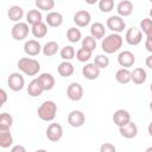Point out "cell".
Returning a JSON list of instances; mask_svg holds the SVG:
<instances>
[{
  "mask_svg": "<svg viewBox=\"0 0 152 152\" xmlns=\"http://www.w3.org/2000/svg\"><path fill=\"white\" fill-rule=\"evenodd\" d=\"M150 1H151V2H152V0H150Z\"/></svg>",
  "mask_w": 152,
  "mask_h": 152,
  "instance_id": "obj_51",
  "label": "cell"
},
{
  "mask_svg": "<svg viewBox=\"0 0 152 152\" xmlns=\"http://www.w3.org/2000/svg\"><path fill=\"white\" fill-rule=\"evenodd\" d=\"M57 104L53 101H44L38 108V116L43 121H52L56 118Z\"/></svg>",
  "mask_w": 152,
  "mask_h": 152,
  "instance_id": "obj_3",
  "label": "cell"
},
{
  "mask_svg": "<svg viewBox=\"0 0 152 152\" xmlns=\"http://www.w3.org/2000/svg\"><path fill=\"white\" fill-rule=\"evenodd\" d=\"M94 63L100 68V69H104L108 66L109 64V58L106 55H97L94 59Z\"/></svg>",
  "mask_w": 152,
  "mask_h": 152,
  "instance_id": "obj_36",
  "label": "cell"
},
{
  "mask_svg": "<svg viewBox=\"0 0 152 152\" xmlns=\"http://www.w3.org/2000/svg\"><path fill=\"white\" fill-rule=\"evenodd\" d=\"M0 94H1V104L0 106H2V104H5V102H6V100H7V94H6V91L4 90V89H1L0 90Z\"/></svg>",
  "mask_w": 152,
  "mask_h": 152,
  "instance_id": "obj_41",
  "label": "cell"
},
{
  "mask_svg": "<svg viewBox=\"0 0 152 152\" xmlns=\"http://www.w3.org/2000/svg\"><path fill=\"white\" fill-rule=\"evenodd\" d=\"M25 151H26L25 147L24 146H20V145H17V146L12 147V150H11V152H25Z\"/></svg>",
  "mask_w": 152,
  "mask_h": 152,
  "instance_id": "obj_40",
  "label": "cell"
},
{
  "mask_svg": "<svg viewBox=\"0 0 152 152\" xmlns=\"http://www.w3.org/2000/svg\"><path fill=\"white\" fill-rule=\"evenodd\" d=\"M13 124V118L8 113H2L0 115V131L10 129Z\"/></svg>",
  "mask_w": 152,
  "mask_h": 152,
  "instance_id": "obj_29",
  "label": "cell"
},
{
  "mask_svg": "<svg viewBox=\"0 0 152 152\" xmlns=\"http://www.w3.org/2000/svg\"><path fill=\"white\" fill-rule=\"evenodd\" d=\"M86 121V116L81 110H72L68 115V124L72 127H81Z\"/></svg>",
  "mask_w": 152,
  "mask_h": 152,
  "instance_id": "obj_11",
  "label": "cell"
},
{
  "mask_svg": "<svg viewBox=\"0 0 152 152\" xmlns=\"http://www.w3.org/2000/svg\"><path fill=\"white\" fill-rule=\"evenodd\" d=\"M113 121L118 127L125 126L131 121V114L125 109H118L113 114Z\"/></svg>",
  "mask_w": 152,
  "mask_h": 152,
  "instance_id": "obj_10",
  "label": "cell"
},
{
  "mask_svg": "<svg viewBox=\"0 0 152 152\" xmlns=\"http://www.w3.org/2000/svg\"><path fill=\"white\" fill-rule=\"evenodd\" d=\"M147 131H148V134L152 137V122H150V125L147 127Z\"/></svg>",
  "mask_w": 152,
  "mask_h": 152,
  "instance_id": "obj_45",
  "label": "cell"
},
{
  "mask_svg": "<svg viewBox=\"0 0 152 152\" xmlns=\"http://www.w3.org/2000/svg\"><path fill=\"white\" fill-rule=\"evenodd\" d=\"M43 91H45V90H44V87H43V84L40 83V81H39L38 78L32 80V81L28 83V86H27V93H28V95L32 96V97H37V96L42 95Z\"/></svg>",
  "mask_w": 152,
  "mask_h": 152,
  "instance_id": "obj_16",
  "label": "cell"
},
{
  "mask_svg": "<svg viewBox=\"0 0 152 152\" xmlns=\"http://www.w3.org/2000/svg\"><path fill=\"white\" fill-rule=\"evenodd\" d=\"M66 38H68V40L71 42V43H77V42H80L81 38H82V33H81V31H80L78 28H76V27H70V28L68 30V32H66Z\"/></svg>",
  "mask_w": 152,
  "mask_h": 152,
  "instance_id": "obj_31",
  "label": "cell"
},
{
  "mask_svg": "<svg viewBox=\"0 0 152 152\" xmlns=\"http://www.w3.org/2000/svg\"><path fill=\"white\" fill-rule=\"evenodd\" d=\"M99 8L104 13L110 12L114 8V0H100L99 1Z\"/></svg>",
  "mask_w": 152,
  "mask_h": 152,
  "instance_id": "obj_37",
  "label": "cell"
},
{
  "mask_svg": "<svg viewBox=\"0 0 152 152\" xmlns=\"http://www.w3.org/2000/svg\"><path fill=\"white\" fill-rule=\"evenodd\" d=\"M104 32H106L104 25L101 24V23H94L90 26V34L95 39H102L104 37Z\"/></svg>",
  "mask_w": 152,
  "mask_h": 152,
  "instance_id": "obj_23",
  "label": "cell"
},
{
  "mask_svg": "<svg viewBox=\"0 0 152 152\" xmlns=\"http://www.w3.org/2000/svg\"><path fill=\"white\" fill-rule=\"evenodd\" d=\"M11 33H12L13 39H15V40H23V39H25V38L27 37V34H28V25H27L26 23L19 21V23H17V24L12 27Z\"/></svg>",
  "mask_w": 152,
  "mask_h": 152,
  "instance_id": "obj_4",
  "label": "cell"
},
{
  "mask_svg": "<svg viewBox=\"0 0 152 152\" xmlns=\"http://www.w3.org/2000/svg\"><path fill=\"white\" fill-rule=\"evenodd\" d=\"M119 132L124 138L132 139V138H135V135L138 134V127H137V125L134 122L129 121L127 125L119 127Z\"/></svg>",
  "mask_w": 152,
  "mask_h": 152,
  "instance_id": "obj_13",
  "label": "cell"
},
{
  "mask_svg": "<svg viewBox=\"0 0 152 152\" xmlns=\"http://www.w3.org/2000/svg\"><path fill=\"white\" fill-rule=\"evenodd\" d=\"M121 46H122V37L115 32L107 36L101 43V48L106 53H114Z\"/></svg>",
  "mask_w": 152,
  "mask_h": 152,
  "instance_id": "obj_1",
  "label": "cell"
},
{
  "mask_svg": "<svg viewBox=\"0 0 152 152\" xmlns=\"http://www.w3.org/2000/svg\"><path fill=\"white\" fill-rule=\"evenodd\" d=\"M7 84H8L10 89H12L13 91H20L24 88L25 81H24V77L19 72H12L8 76Z\"/></svg>",
  "mask_w": 152,
  "mask_h": 152,
  "instance_id": "obj_5",
  "label": "cell"
},
{
  "mask_svg": "<svg viewBox=\"0 0 152 152\" xmlns=\"http://www.w3.org/2000/svg\"><path fill=\"white\" fill-rule=\"evenodd\" d=\"M74 71H75V68L69 61H64L58 65V74L62 77H69L74 74Z\"/></svg>",
  "mask_w": 152,
  "mask_h": 152,
  "instance_id": "obj_21",
  "label": "cell"
},
{
  "mask_svg": "<svg viewBox=\"0 0 152 152\" xmlns=\"http://www.w3.org/2000/svg\"><path fill=\"white\" fill-rule=\"evenodd\" d=\"M38 80L40 81V83L44 87V90H51L55 87V77L51 74L44 72L40 76H38Z\"/></svg>",
  "mask_w": 152,
  "mask_h": 152,
  "instance_id": "obj_22",
  "label": "cell"
},
{
  "mask_svg": "<svg viewBox=\"0 0 152 152\" xmlns=\"http://www.w3.org/2000/svg\"><path fill=\"white\" fill-rule=\"evenodd\" d=\"M140 27H141V31L146 34L151 28H152V19L151 18H145L141 20L140 23Z\"/></svg>",
  "mask_w": 152,
  "mask_h": 152,
  "instance_id": "obj_38",
  "label": "cell"
},
{
  "mask_svg": "<svg viewBox=\"0 0 152 152\" xmlns=\"http://www.w3.org/2000/svg\"><path fill=\"white\" fill-rule=\"evenodd\" d=\"M82 74L87 80H96L100 76V68L95 63H89L83 66Z\"/></svg>",
  "mask_w": 152,
  "mask_h": 152,
  "instance_id": "obj_12",
  "label": "cell"
},
{
  "mask_svg": "<svg viewBox=\"0 0 152 152\" xmlns=\"http://www.w3.org/2000/svg\"><path fill=\"white\" fill-rule=\"evenodd\" d=\"M151 151H152V147H147L146 148V152H151Z\"/></svg>",
  "mask_w": 152,
  "mask_h": 152,
  "instance_id": "obj_47",
  "label": "cell"
},
{
  "mask_svg": "<svg viewBox=\"0 0 152 152\" xmlns=\"http://www.w3.org/2000/svg\"><path fill=\"white\" fill-rule=\"evenodd\" d=\"M66 95L71 101H80L83 97V88L80 83L72 82L66 89Z\"/></svg>",
  "mask_w": 152,
  "mask_h": 152,
  "instance_id": "obj_7",
  "label": "cell"
},
{
  "mask_svg": "<svg viewBox=\"0 0 152 152\" xmlns=\"http://www.w3.org/2000/svg\"><path fill=\"white\" fill-rule=\"evenodd\" d=\"M125 38L129 45H138L142 39V32H141V30H139L137 27H131L126 32Z\"/></svg>",
  "mask_w": 152,
  "mask_h": 152,
  "instance_id": "obj_9",
  "label": "cell"
},
{
  "mask_svg": "<svg viewBox=\"0 0 152 152\" xmlns=\"http://www.w3.org/2000/svg\"><path fill=\"white\" fill-rule=\"evenodd\" d=\"M145 48H146V50H147L148 52H152V40H147V39H146V42H145Z\"/></svg>",
  "mask_w": 152,
  "mask_h": 152,
  "instance_id": "obj_42",
  "label": "cell"
},
{
  "mask_svg": "<svg viewBox=\"0 0 152 152\" xmlns=\"http://www.w3.org/2000/svg\"><path fill=\"white\" fill-rule=\"evenodd\" d=\"M7 14H8L10 20H12V21H20V19L24 17V11H23V8L20 6L14 5V6L10 7Z\"/></svg>",
  "mask_w": 152,
  "mask_h": 152,
  "instance_id": "obj_25",
  "label": "cell"
},
{
  "mask_svg": "<svg viewBox=\"0 0 152 152\" xmlns=\"http://www.w3.org/2000/svg\"><path fill=\"white\" fill-rule=\"evenodd\" d=\"M146 39L147 40H152V28L146 33Z\"/></svg>",
  "mask_w": 152,
  "mask_h": 152,
  "instance_id": "obj_44",
  "label": "cell"
},
{
  "mask_svg": "<svg viewBox=\"0 0 152 152\" xmlns=\"http://www.w3.org/2000/svg\"><path fill=\"white\" fill-rule=\"evenodd\" d=\"M42 50V46L39 44V42L34 40V39H30L24 44V51L26 55L28 56H37Z\"/></svg>",
  "mask_w": 152,
  "mask_h": 152,
  "instance_id": "obj_17",
  "label": "cell"
},
{
  "mask_svg": "<svg viewBox=\"0 0 152 152\" xmlns=\"http://www.w3.org/2000/svg\"><path fill=\"white\" fill-rule=\"evenodd\" d=\"M86 2H87L88 5H94L95 2H97V0H86Z\"/></svg>",
  "mask_w": 152,
  "mask_h": 152,
  "instance_id": "obj_46",
  "label": "cell"
},
{
  "mask_svg": "<svg viewBox=\"0 0 152 152\" xmlns=\"http://www.w3.org/2000/svg\"><path fill=\"white\" fill-rule=\"evenodd\" d=\"M150 17H151V19H152V8L150 10Z\"/></svg>",
  "mask_w": 152,
  "mask_h": 152,
  "instance_id": "obj_48",
  "label": "cell"
},
{
  "mask_svg": "<svg viewBox=\"0 0 152 152\" xmlns=\"http://www.w3.org/2000/svg\"><path fill=\"white\" fill-rule=\"evenodd\" d=\"M116 11L120 17H128L133 12V4L129 0H122L118 4Z\"/></svg>",
  "mask_w": 152,
  "mask_h": 152,
  "instance_id": "obj_18",
  "label": "cell"
},
{
  "mask_svg": "<svg viewBox=\"0 0 152 152\" xmlns=\"http://www.w3.org/2000/svg\"><path fill=\"white\" fill-rule=\"evenodd\" d=\"M18 68L27 76H34L40 70V64L38 61L28 57H23L18 61Z\"/></svg>",
  "mask_w": 152,
  "mask_h": 152,
  "instance_id": "obj_2",
  "label": "cell"
},
{
  "mask_svg": "<svg viewBox=\"0 0 152 152\" xmlns=\"http://www.w3.org/2000/svg\"><path fill=\"white\" fill-rule=\"evenodd\" d=\"M116 148L113 144H109V142H106L103 145H101L100 147V152H115Z\"/></svg>",
  "mask_w": 152,
  "mask_h": 152,
  "instance_id": "obj_39",
  "label": "cell"
},
{
  "mask_svg": "<svg viewBox=\"0 0 152 152\" xmlns=\"http://www.w3.org/2000/svg\"><path fill=\"white\" fill-rule=\"evenodd\" d=\"M57 51H58V44L56 42H48L43 48V53L46 57H51L56 55Z\"/></svg>",
  "mask_w": 152,
  "mask_h": 152,
  "instance_id": "obj_30",
  "label": "cell"
},
{
  "mask_svg": "<svg viewBox=\"0 0 152 152\" xmlns=\"http://www.w3.org/2000/svg\"><path fill=\"white\" fill-rule=\"evenodd\" d=\"M115 78L120 84H127L129 81H132V72L127 68H121L116 71Z\"/></svg>",
  "mask_w": 152,
  "mask_h": 152,
  "instance_id": "obj_20",
  "label": "cell"
},
{
  "mask_svg": "<svg viewBox=\"0 0 152 152\" xmlns=\"http://www.w3.org/2000/svg\"><path fill=\"white\" fill-rule=\"evenodd\" d=\"M13 144V137L10 132V129L0 131V147L7 148Z\"/></svg>",
  "mask_w": 152,
  "mask_h": 152,
  "instance_id": "obj_26",
  "label": "cell"
},
{
  "mask_svg": "<svg viewBox=\"0 0 152 152\" xmlns=\"http://www.w3.org/2000/svg\"><path fill=\"white\" fill-rule=\"evenodd\" d=\"M36 6L42 11H50L55 7V0H36Z\"/></svg>",
  "mask_w": 152,
  "mask_h": 152,
  "instance_id": "obj_33",
  "label": "cell"
},
{
  "mask_svg": "<svg viewBox=\"0 0 152 152\" xmlns=\"http://www.w3.org/2000/svg\"><path fill=\"white\" fill-rule=\"evenodd\" d=\"M146 77H147V74L142 68H135L132 71V81L135 84H142L146 81Z\"/></svg>",
  "mask_w": 152,
  "mask_h": 152,
  "instance_id": "obj_24",
  "label": "cell"
},
{
  "mask_svg": "<svg viewBox=\"0 0 152 152\" xmlns=\"http://www.w3.org/2000/svg\"><path fill=\"white\" fill-rule=\"evenodd\" d=\"M135 57L131 51H122L118 56V63L124 68H129L134 64Z\"/></svg>",
  "mask_w": 152,
  "mask_h": 152,
  "instance_id": "obj_15",
  "label": "cell"
},
{
  "mask_svg": "<svg viewBox=\"0 0 152 152\" xmlns=\"http://www.w3.org/2000/svg\"><path fill=\"white\" fill-rule=\"evenodd\" d=\"M61 57L64 61H70L75 57V49L71 45H66L61 50Z\"/></svg>",
  "mask_w": 152,
  "mask_h": 152,
  "instance_id": "obj_32",
  "label": "cell"
},
{
  "mask_svg": "<svg viewBox=\"0 0 152 152\" xmlns=\"http://www.w3.org/2000/svg\"><path fill=\"white\" fill-rule=\"evenodd\" d=\"M91 15L88 11H78L74 15V23L80 27H86L87 25H89Z\"/></svg>",
  "mask_w": 152,
  "mask_h": 152,
  "instance_id": "obj_14",
  "label": "cell"
},
{
  "mask_svg": "<svg viewBox=\"0 0 152 152\" xmlns=\"http://www.w3.org/2000/svg\"><path fill=\"white\" fill-rule=\"evenodd\" d=\"M107 27L112 30L115 33H119L124 31L125 28V21L120 15H112L107 19Z\"/></svg>",
  "mask_w": 152,
  "mask_h": 152,
  "instance_id": "obj_8",
  "label": "cell"
},
{
  "mask_svg": "<svg viewBox=\"0 0 152 152\" xmlns=\"http://www.w3.org/2000/svg\"><path fill=\"white\" fill-rule=\"evenodd\" d=\"M46 24L51 27H58L63 24V15L58 12H50L46 15Z\"/></svg>",
  "mask_w": 152,
  "mask_h": 152,
  "instance_id": "obj_19",
  "label": "cell"
},
{
  "mask_svg": "<svg viewBox=\"0 0 152 152\" xmlns=\"http://www.w3.org/2000/svg\"><path fill=\"white\" fill-rule=\"evenodd\" d=\"M26 20L32 26L38 24V23H42V13L38 10H31L26 14Z\"/></svg>",
  "mask_w": 152,
  "mask_h": 152,
  "instance_id": "obj_28",
  "label": "cell"
},
{
  "mask_svg": "<svg viewBox=\"0 0 152 152\" xmlns=\"http://www.w3.org/2000/svg\"><path fill=\"white\" fill-rule=\"evenodd\" d=\"M150 89H151V93H152V83H151V87H150Z\"/></svg>",
  "mask_w": 152,
  "mask_h": 152,
  "instance_id": "obj_50",
  "label": "cell"
},
{
  "mask_svg": "<svg viewBox=\"0 0 152 152\" xmlns=\"http://www.w3.org/2000/svg\"><path fill=\"white\" fill-rule=\"evenodd\" d=\"M145 63H146V66H148L150 69H152V55L148 56V57H146Z\"/></svg>",
  "mask_w": 152,
  "mask_h": 152,
  "instance_id": "obj_43",
  "label": "cell"
},
{
  "mask_svg": "<svg viewBox=\"0 0 152 152\" xmlns=\"http://www.w3.org/2000/svg\"><path fill=\"white\" fill-rule=\"evenodd\" d=\"M82 48L88 49L90 51H94L96 48V39L93 36H87L86 38L82 39Z\"/></svg>",
  "mask_w": 152,
  "mask_h": 152,
  "instance_id": "obj_35",
  "label": "cell"
},
{
  "mask_svg": "<svg viewBox=\"0 0 152 152\" xmlns=\"http://www.w3.org/2000/svg\"><path fill=\"white\" fill-rule=\"evenodd\" d=\"M150 109H151V112H152V101H151V103H150Z\"/></svg>",
  "mask_w": 152,
  "mask_h": 152,
  "instance_id": "obj_49",
  "label": "cell"
},
{
  "mask_svg": "<svg viewBox=\"0 0 152 152\" xmlns=\"http://www.w3.org/2000/svg\"><path fill=\"white\" fill-rule=\"evenodd\" d=\"M31 31H32V34L36 38H43L48 33V26H46V24H44L42 21V23H38V24L33 25L32 28H31Z\"/></svg>",
  "mask_w": 152,
  "mask_h": 152,
  "instance_id": "obj_27",
  "label": "cell"
},
{
  "mask_svg": "<svg viewBox=\"0 0 152 152\" xmlns=\"http://www.w3.org/2000/svg\"><path fill=\"white\" fill-rule=\"evenodd\" d=\"M62 135H63V128H62V126H61L59 124L53 122V124H50V125L48 126L46 137H48V139H49L50 141L57 142L58 140H61Z\"/></svg>",
  "mask_w": 152,
  "mask_h": 152,
  "instance_id": "obj_6",
  "label": "cell"
},
{
  "mask_svg": "<svg viewBox=\"0 0 152 152\" xmlns=\"http://www.w3.org/2000/svg\"><path fill=\"white\" fill-rule=\"evenodd\" d=\"M91 52H93V51H90V50H88V49L81 48V49H78L77 52H76V58H77L80 62H87V61L90 59Z\"/></svg>",
  "mask_w": 152,
  "mask_h": 152,
  "instance_id": "obj_34",
  "label": "cell"
}]
</instances>
